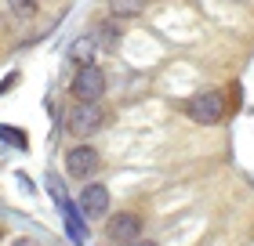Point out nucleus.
Masks as SVG:
<instances>
[{"mask_svg":"<svg viewBox=\"0 0 254 246\" xmlns=\"http://www.w3.org/2000/svg\"><path fill=\"white\" fill-rule=\"evenodd\" d=\"M106 236L117 243V246H134L138 236H142V221H138L134 214H117V217H109Z\"/></svg>","mask_w":254,"mask_h":246,"instance_id":"obj_5","label":"nucleus"},{"mask_svg":"<svg viewBox=\"0 0 254 246\" xmlns=\"http://www.w3.org/2000/svg\"><path fill=\"white\" fill-rule=\"evenodd\" d=\"M134 246H156V243H149V239H138V243H134Z\"/></svg>","mask_w":254,"mask_h":246,"instance_id":"obj_9","label":"nucleus"},{"mask_svg":"<svg viewBox=\"0 0 254 246\" xmlns=\"http://www.w3.org/2000/svg\"><path fill=\"white\" fill-rule=\"evenodd\" d=\"M80 210H84V217H106L109 210V189L106 185H87L84 192H80Z\"/></svg>","mask_w":254,"mask_h":246,"instance_id":"obj_6","label":"nucleus"},{"mask_svg":"<svg viewBox=\"0 0 254 246\" xmlns=\"http://www.w3.org/2000/svg\"><path fill=\"white\" fill-rule=\"evenodd\" d=\"M73 95H76V101H98L106 95V73L95 62H84L73 76Z\"/></svg>","mask_w":254,"mask_h":246,"instance_id":"obj_2","label":"nucleus"},{"mask_svg":"<svg viewBox=\"0 0 254 246\" xmlns=\"http://www.w3.org/2000/svg\"><path fill=\"white\" fill-rule=\"evenodd\" d=\"M65 127H69V134H76V138H91V134H98L102 127H106V112L98 109V101H76L73 109L65 112Z\"/></svg>","mask_w":254,"mask_h":246,"instance_id":"obj_1","label":"nucleus"},{"mask_svg":"<svg viewBox=\"0 0 254 246\" xmlns=\"http://www.w3.org/2000/svg\"><path fill=\"white\" fill-rule=\"evenodd\" d=\"M98 170V148L91 145H76L65 152V174L69 178H91Z\"/></svg>","mask_w":254,"mask_h":246,"instance_id":"obj_4","label":"nucleus"},{"mask_svg":"<svg viewBox=\"0 0 254 246\" xmlns=\"http://www.w3.org/2000/svg\"><path fill=\"white\" fill-rule=\"evenodd\" d=\"M37 4H40V0H15V11H18L22 18H29V15H33V7H37Z\"/></svg>","mask_w":254,"mask_h":246,"instance_id":"obj_8","label":"nucleus"},{"mask_svg":"<svg viewBox=\"0 0 254 246\" xmlns=\"http://www.w3.org/2000/svg\"><path fill=\"white\" fill-rule=\"evenodd\" d=\"M145 4H149V0H109L113 15H138Z\"/></svg>","mask_w":254,"mask_h":246,"instance_id":"obj_7","label":"nucleus"},{"mask_svg":"<svg viewBox=\"0 0 254 246\" xmlns=\"http://www.w3.org/2000/svg\"><path fill=\"white\" fill-rule=\"evenodd\" d=\"M189 116H192V123L211 127L225 116V98L218 95V91H200V95L189 98Z\"/></svg>","mask_w":254,"mask_h":246,"instance_id":"obj_3","label":"nucleus"}]
</instances>
